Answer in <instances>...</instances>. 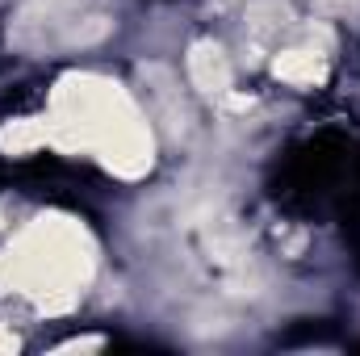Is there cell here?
I'll return each mask as SVG.
<instances>
[{
    "instance_id": "7a4b0ae2",
    "label": "cell",
    "mask_w": 360,
    "mask_h": 356,
    "mask_svg": "<svg viewBox=\"0 0 360 356\" xmlns=\"http://www.w3.org/2000/svg\"><path fill=\"white\" fill-rule=\"evenodd\" d=\"M8 260H13V285L34 293L46 310L68 306L92 272L89 239L68 218H38L21 235L17 252H8Z\"/></svg>"
},
{
    "instance_id": "277c9868",
    "label": "cell",
    "mask_w": 360,
    "mask_h": 356,
    "mask_svg": "<svg viewBox=\"0 0 360 356\" xmlns=\"http://www.w3.org/2000/svg\"><path fill=\"white\" fill-rule=\"evenodd\" d=\"M272 76L285 84H297V89H314L327 80V63L319 51H281L272 59Z\"/></svg>"
},
{
    "instance_id": "ba28073f",
    "label": "cell",
    "mask_w": 360,
    "mask_h": 356,
    "mask_svg": "<svg viewBox=\"0 0 360 356\" xmlns=\"http://www.w3.org/2000/svg\"><path fill=\"white\" fill-rule=\"evenodd\" d=\"M8 352H17V336L0 323V356H8Z\"/></svg>"
},
{
    "instance_id": "52a82bcc",
    "label": "cell",
    "mask_w": 360,
    "mask_h": 356,
    "mask_svg": "<svg viewBox=\"0 0 360 356\" xmlns=\"http://www.w3.org/2000/svg\"><path fill=\"white\" fill-rule=\"evenodd\" d=\"M89 348H101V340H72V344H59V352H89Z\"/></svg>"
},
{
    "instance_id": "5b68a950",
    "label": "cell",
    "mask_w": 360,
    "mask_h": 356,
    "mask_svg": "<svg viewBox=\"0 0 360 356\" xmlns=\"http://www.w3.org/2000/svg\"><path fill=\"white\" fill-rule=\"evenodd\" d=\"M46 143H51V122L17 117V122H4L0 126V151L4 155H25V151H38Z\"/></svg>"
},
{
    "instance_id": "8992f818",
    "label": "cell",
    "mask_w": 360,
    "mask_h": 356,
    "mask_svg": "<svg viewBox=\"0 0 360 356\" xmlns=\"http://www.w3.org/2000/svg\"><path fill=\"white\" fill-rule=\"evenodd\" d=\"M109 17H89V21H80L72 34H68V42H80V46H89V42H101L105 34H109Z\"/></svg>"
},
{
    "instance_id": "6da1fadb",
    "label": "cell",
    "mask_w": 360,
    "mask_h": 356,
    "mask_svg": "<svg viewBox=\"0 0 360 356\" xmlns=\"http://www.w3.org/2000/svg\"><path fill=\"white\" fill-rule=\"evenodd\" d=\"M51 143L96 151L105 168L122 177H143L151 168V134L139 122L126 92L96 76H68L55 92Z\"/></svg>"
},
{
    "instance_id": "3957f363",
    "label": "cell",
    "mask_w": 360,
    "mask_h": 356,
    "mask_svg": "<svg viewBox=\"0 0 360 356\" xmlns=\"http://www.w3.org/2000/svg\"><path fill=\"white\" fill-rule=\"evenodd\" d=\"M188 76L201 92H214V96L231 92V63H226L218 42H193L188 46Z\"/></svg>"
}]
</instances>
